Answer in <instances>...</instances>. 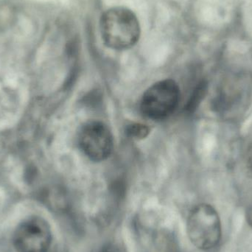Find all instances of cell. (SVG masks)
Wrapping results in <instances>:
<instances>
[{
  "instance_id": "6da1fadb",
  "label": "cell",
  "mask_w": 252,
  "mask_h": 252,
  "mask_svg": "<svg viewBox=\"0 0 252 252\" xmlns=\"http://www.w3.org/2000/svg\"><path fill=\"white\" fill-rule=\"evenodd\" d=\"M100 32L106 47L124 51L134 47L141 36V25L136 13L125 6H115L103 12Z\"/></svg>"
},
{
  "instance_id": "7a4b0ae2",
  "label": "cell",
  "mask_w": 252,
  "mask_h": 252,
  "mask_svg": "<svg viewBox=\"0 0 252 252\" xmlns=\"http://www.w3.org/2000/svg\"><path fill=\"white\" fill-rule=\"evenodd\" d=\"M188 235L192 244L201 250L215 248L221 238V222L219 213L210 204L195 206L188 216Z\"/></svg>"
},
{
  "instance_id": "3957f363",
  "label": "cell",
  "mask_w": 252,
  "mask_h": 252,
  "mask_svg": "<svg viewBox=\"0 0 252 252\" xmlns=\"http://www.w3.org/2000/svg\"><path fill=\"white\" fill-rule=\"evenodd\" d=\"M180 100V90L176 81H158L144 93L140 110L144 116L153 121L166 119L176 110Z\"/></svg>"
},
{
  "instance_id": "277c9868",
  "label": "cell",
  "mask_w": 252,
  "mask_h": 252,
  "mask_svg": "<svg viewBox=\"0 0 252 252\" xmlns=\"http://www.w3.org/2000/svg\"><path fill=\"white\" fill-rule=\"evenodd\" d=\"M52 238L47 220L38 216H31L15 229L13 244L17 252H48Z\"/></svg>"
},
{
  "instance_id": "5b68a950",
  "label": "cell",
  "mask_w": 252,
  "mask_h": 252,
  "mask_svg": "<svg viewBox=\"0 0 252 252\" xmlns=\"http://www.w3.org/2000/svg\"><path fill=\"white\" fill-rule=\"evenodd\" d=\"M78 142L84 155L96 162L107 159L113 152L112 132L106 124L100 121L86 123L80 129Z\"/></svg>"
},
{
  "instance_id": "8992f818",
  "label": "cell",
  "mask_w": 252,
  "mask_h": 252,
  "mask_svg": "<svg viewBox=\"0 0 252 252\" xmlns=\"http://www.w3.org/2000/svg\"><path fill=\"white\" fill-rule=\"evenodd\" d=\"M207 91V84L204 82H201L197 86L195 90H194L192 96L190 97L188 105L186 106V110L189 112H192L196 109L200 102L202 100Z\"/></svg>"
},
{
  "instance_id": "52a82bcc",
  "label": "cell",
  "mask_w": 252,
  "mask_h": 252,
  "mask_svg": "<svg viewBox=\"0 0 252 252\" xmlns=\"http://www.w3.org/2000/svg\"><path fill=\"white\" fill-rule=\"evenodd\" d=\"M126 134L135 139H142L149 134L150 129L146 125L141 124H130L126 127Z\"/></svg>"
},
{
  "instance_id": "ba28073f",
  "label": "cell",
  "mask_w": 252,
  "mask_h": 252,
  "mask_svg": "<svg viewBox=\"0 0 252 252\" xmlns=\"http://www.w3.org/2000/svg\"><path fill=\"white\" fill-rule=\"evenodd\" d=\"M246 165L247 171L252 177V143L250 145L247 151V157H246Z\"/></svg>"
},
{
  "instance_id": "9c48e42d",
  "label": "cell",
  "mask_w": 252,
  "mask_h": 252,
  "mask_svg": "<svg viewBox=\"0 0 252 252\" xmlns=\"http://www.w3.org/2000/svg\"><path fill=\"white\" fill-rule=\"evenodd\" d=\"M247 221L252 226V207L247 212Z\"/></svg>"
}]
</instances>
